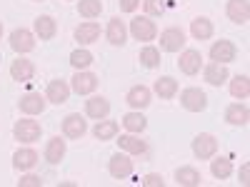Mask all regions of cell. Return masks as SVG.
Masks as SVG:
<instances>
[{
  "instance_id": "484cf974",
  "label": "cell",
  "mask_w": 250,
  "mask_h": 187,
  "mask_svg": "<svg viewBox=\"0 0 250 187\" xmlns=\"http://www.w3.org/2000/svg\"><path fill=\"white\" fill-rule=\"evenodd\" d=\"M125 37H128V28L123 25L120 18H113L110 23H108V40H110L113 45H123Z\"/></svg>"
},
{
  "instance_id": "ffe728a7",
  "label": "cell",
  "mask_w": 250,
  "mask_h": 187,
  "mask_svg": "<svg viewBox=\"0 0 250 187\" xmlns=\"http://www.w3.org/2000/svg\"><path fill=\"white\" fill-rule=\"evenodd\" d=\"M55 33H58V25H55V20L50 15L35 18V35L40 40H50V37H55Z\"/></svg>"
},
{
  "instance_id": "cb8c5ba5",
  "label": "cell",
  "mask_w": 250,
  "mask_h": 187,
  "mask_svg": "<svg viewBox=\"0 0 250 187\" xmlns=\"http://www.w3.org/2000/svg\"><path fill=\"white\" fill-rule=\"evenodd\" d=\"M153 90H155L158 97L170 100V97H175V93H178V80H173V77H158L155 85H153Z\"/></svg>"
},
{
  "instance_id": "2e32d148",
  "label": "cell",
  "mask_w": 250,
  "mask_h": 187,
  "mask_svg": "<svg viewBox=\"0 0 250 187\" xmlns=\"http://www.w3.org/2000/svg\"><path fill=\"white\" fill-rule=\"evenodd\" d=\"M45 110V97H40L38 93H28L20 97V112L25 115H40Z\"/></svg>"
},
{
  "instance_id": "e0dca14e",
  "label": "cell",
  "mask_w": 250,
  "mask_h": 187,
  "mask_svg": "<svg viewBox=\"0 0 250 187\" xmlns=\"http://www.w3.org/2000/svg\"><path fill=\"white\" fill-rule=\"evenodd\" d=\"M98 37H100V25L98 23H80L75 28V40L80 45H90Z\"/></svg>"
},
{
  "instance_id": "83f0119b",
  "label": "cell",
  "mask_w": 250,
  "mask_h": 187,
  "mask_svg": "<svg viewBox=\"0 0 250 187\" xmlns=\"http://www.w3.org/2000/svg\"><path fill=\"white\" fill-rule=\"evenodd\" d=\"M215 157V155H213ZM210 172H213V177H218V180H228L233 175V162H230V157H215L213 162H210Z\"/></svg>"
},
{
  "instance_id": "d590c367",
  "label": "cell",
  "mask_w": 250,
  "mask_h": 187,
  "mask_svg": "<svg viewBox=\"0 0 250 187\" xmlns=\"http://www.w3.org/2000/svg\"><path fill=\"white\" fill-rule=\"evenodd\" d=\"M143 8L148 15H163L165 13V0H143Z\"/></svg>"
},
{
  "instance_id": "3957f363",
  "label": "cell",
  "mask_w": 250,
  "mask_h": 187,
  "mask_svg": "<svg viewBox=\"0 0 250 187\" xmlns=\"http://www.w3.org/2000/svg\"><path fill=\"white\" fill-rule=\"evenodd\" d=\"M40 132H43V128H40L38 120H18L13 128V135L18 142H35L40 140Z\"/></svg>"
},
{
  "instance_id": "d6a6232c",
  "label": "cell",
  "mask_w": 250,
  "mask_h": 187,
  "mask_svg": "<svg viewBox=\"0 0 250 187\" xmlns=\"http://www.w3.org/2000/svg\"><path fill=\"white\" fill-rule=\"evenodd\" d=\"M140 65H143V68H148V70L158 68V65H160V50L153 48V45L143 48V50H140Z\"/></svg>"
},
{
  "instance_id": "4316f807",
  "label": "cell",
  "mask_w": 250,
  "mask_h": 187,
  "mask_svg": "<svg viewBox=\"0 0 250 187\" xmlns=\"http://www.w3.org/2000/svg\"><path fill=\"white\" fill-rule=\"evenodd\" d=\"M200 180L203 177L195 168H178L175 170V182L183 187H195V185H200Z\"/></svg>"
},
{
  "instance_id": "1f68e13d",
  "label": "cell",
  "mask_w": 250,
  "mask_h": 187,
  "mask_svg": "<svg viewBox=\"0 0 250 187\" xmlns=\"http://www.w3.org/2000/svg\"><path fill=\"white\" fill-rule=\"evenodd\" d=\"M145 125H148V120H145L140 112H128V115L123 117V128L128 130V132H133V135L143 132V130H145Z\"/></svg>"
},
{
  "instance_id": "277c9868",
  "label": "cell",
  "mask_w": 250,
  "mask_h": 187,
  "mask_svg": "<svg viewBox=\"0 0 250 187\" xmlns=\"http://www.w3.org/2000/svg\"><path fill=\"white\" fill-rule=\"evenodd\" d=\"M215 152H218V140H215L210 132H200V135L193 140V155H195L198 160H210Z\"/></svg>"
},
{
  "instance_id": "5b68a950",
  "label": "cell",
  "mask_w": 250,
  "mask_h": 187,
  "mask_svg": "<svg viewBox=\"0 0 250 187\" xmlns=\"http://www.w3.org/2000/svg\"><path fill=\"white\" fill-rule=\"evenodd\" d=\"M10 48L18 53V55H25L30 50H35V35L25 28H18L10 33Z\"/></svg>"
},
{
  "instance_id": "8fae6325",
  "label": "cell",
  "mask_w": 250,
  "mask_h": 187,
  "mask_svg": "<svg viewBox=\"0 0 250 187\" xmlns=\"http://www.w3.org/2000/svg\"><path fill=\"white\" fill-rule=\"evenodd\" d=\"M68 97H70V85L65 80H50L48 82L45 100H50L53 105H62V102H68Z\"/></svg>"
},
{
  "instance_id": "e575fe53",
  "label": "cell",
  "mask_w": 250,
  "mask_h": 187,
  "mask_svg": "<svg viewBox=\"0 0 250 187\" xmlns=\"http://www.w3.org/2000/svg\"><path fill=\"white\" fill-rule=\"evenodd\" d=\"M70 65H73L75 70L90 68V65H93V53H88V50H75V53L70 55Z\"/></svg>"
},
{
  "instance_id": "7c38bea8",
  "label": "cell",
  "mask_w": 250,
  "mask_h": 187,
  "mask_svg": "<svg viewBox=\"0 0 250 187\" xmlns=\"http://www.w3.org/2000/svg\"><path fill=\"white\" fill-rule=\"evenodd\" d=\"M225 13H228V18H230L235 25H245L248 18H250V3L248 0H228Z\"/></svg>"
},
{
  "instance_id": "8d00e7d4",
  "label": "cell",
  "mask_w": 250,
  "mask_h": 187,
  "mask_svg": "<svg viewBox=\"0 0 250 187\" xmlns=\"http://www.w3.org/2000/svg\"><path fill=\"white\" fill-rule=\"evenodd\" d=\"M143 185H145V187H163V175H155V172L145 175V177H143Z\"/></svg>"
},
{
  "instance_id": "74e56055",
  "label": "cell",
  "mask_w": 250,
  "mask_h": 187,
  "mask_svg": "<svg viewBox=\"0 0 250 187\" xmlns=\"http://www.w3.org/2000/svg\"><path fill=\"white\" fill-rule=\"evenodd\" d=\"M18 185H20V187H40V185H43V180H40L38 175H28V177L20 180Z\"/></svg>"
},
{
  "instance_id": "4fadbf2b",
  "label": "cell",
  "mask_w": 250,
  "mask_h": 187,
  "mask_svg": "<svg viewBox=\"0 0 250 187\" xmlns=\"http://www.w3.org/2000/svg\"><path fill=\"white\" fill-rule=\"evenodd\" d=\"M88 132V125H85V120H83L80 115H68L65 120H62V135L65 137H70V140H80L83 135Z\"/></svg>"
},
{
  "instance_id": "4dcf8cb0",
  "label": "cell",
  "mask_w": 250,
  "mask_h": 187,
  "mask_svg": "<svg viewBox=\"0 0 250 187\" xmlns=\"http://www.w3.org/2000/svg\"><path fill=\"white\" fill-rule=\"evenodd\" d=\"M230 95L235 100H245L250 95V80H248V75H235L230 80Z\"/></svg>"
},
{
  "instance_id": "ba28073f",
  "label": "cell",
  "mask_w": 250,
  "mask_h": 187,
  "mask_svg": "<svg viewBox=\"0 0 250 187\" xmlns=\"http://www.w3.org/2000/svg\"><path fill=\"white\" fill-rule=\"evenodd\" d=\"M70 88H73V93H78V95H90V93H95V88H98V77H95L93 73L78 70V73L73 75Z\"/></svg>"
},
{
  "instance_id": "603a6c76",
  "label": "cell",
  "mask_w": 250,
  "mask_h": 187,
  "mask_svg": "<svg viewBox=\"0 0 250 187\" xmlns=\"http://www.w3.org/2000/svg\"><path fill=\"white\" fill-rule=\"evenodd\" d=\"M225 120L230 122V125H238V128H243V125H248V120H250V112H248L245 105H240V102H233V105L225 110Z\"/></svg>"
},
{
  "instance_id": "5bb4252c",
  "label": "cell",
  "mask_w": 250,
  "mask_h": 187,
  "mask_svg": "<svg viewBox=\"0 0 250 187\" xmlns=\"http://www.w3.org/2000/svg\"><path fill=\"white\" fill-rule=\"evenodd\" d=\"M150 88H145V85H135L128 90V95H125V102L133 108V110H143V108H148L150 105Z\"/></svg>"
},
{
  "instance_id": "6da1fadb",
  "label": "cell",
  "mask_w": 250,
  "mask_h": 187,
  "mask_svg": "<svg viewBox=\"0 0 250 187\" xmlns=\"http://www.w3.org/2000/svg\"><path fill=\"white\" fill-rule=\"evenodd\" d=\"M130 35L135 40H143V43H150V40H155V35H158V28L148 15H138V18L130 20Z\"/></svg>"
},
{
  "instance_id": "9a60e30c",
  "label": "cell",
  "mask_w": 250,
  "mask_h": 187,
  "mask_svg": "<svg viewBox=\"0 0 250 187\" xmlns=\"http://www.w3.org/2000/svg\"><path fill=\"white\" fill-rule=\"evenodd\" d=\"M33 75H35V65H33L30 60H25V57L13 60V65H10V77H13V80L28 82V80H33Z\"/></svg>"
},
{
  "instance_id": "ab89813d",
  "label": "cell",
  "mask_w": 250,
  "mask_h": 187,
  "mask_svg": "<svg viewBox=\"0 0 250 187\" xmlns=\"http://www.w3.org/2000/svg\"><path fill=\"white\" fill-rule=\"evenodd\" d=\"M250 182V162H245L240 168V185H248Z\"/></svg>"
},
{
  "instance_id": "9c48e42d",
  "label": "cell",
  "mask_w": 250,
  "mask_h": 187,
  "mask_svg": "<svg viewBox=\"0 0 250 187\" xmlns=\"http://www.w3.org/2000/svg\"><path fill=\"white\" fill-rule=\"evenodd\" d=\"M108 172L115 177V180H125V177H130L133 175V160L128 155H113L110 162H108Z\"/></svg>"
},
{
  "instance_id": "d4e9b609",
  "label": "cell",
  "mask_w": 250,
  "mask_h": 187,
  "mask_svg": "<svg viewBox=\"0 0 250 187\" xmlns=\"http://www.w3.org/2000/svg\"><path fill=\"white\" fill-rule=\"evenodd\" d=\"M35 162H38L35 150H18L13 155V168L15 170H30V168H35Z\"/></svg>"
},
{
  "instance_id": "f546056e",
  "label": "cell",
  "mask_w": 250,
  "mask_h": 187,
  "mask_svg": "<svg viewBox=\"0 0 250 187\" xmlns=\"http://www.w3.org/2000/svg\"><path fill=\"white\" fill-rule=\"evenodd\" d=\"M93 135L98 137V140H113L115 135H118V122H113V120H98V125L93 128Z\"/></svg>"
},
{
  "instance_id": "f1b7e54d",
  "label": "cell",
  "mask_w": 250,
  "mask_h": 187,
  "mask_svg": "<svg viewBox=\"0 0 250 187\" xmlns=\"http://www.w3.org/2000/svg\"><path fill=\"white\" fill-rule=\"evenodd\" d=\"M190 35L195 40H208L213 35V23L208 18H195L193 23H190Z\"/></svg>"
},
{
  "instance_id": "7a4b0ae2",
  "label": "cell",
  "mask_w": 250,
  "mask_h": 187,
  "mask_svg": "<svg viewBox=\"0 0 250 187\" xmlns=\"http://www.w3.org/2000/svg\"><path fill=\"white\" fill-rule=\"evenodd\" d=\"M180 105L188 110V112H203L205 105H208V97L200 88H185L180 93Z\"/></svg>"
},
{
  "instance_id": "d6986e66",
  "label": "cell",
  "mask_w": 250,
  "mask_h": 187,
  "mask_svg": "<svg viewBox=\"0 0 250 187\" xmlns=\"http://www.w3.org/2000/svg\"><path fill=\"white\" fill-rule=\"evenodd\" d=\"M110 112V102L105 97H90L85 102V115L93 117V120H103V117H108Z\"/></svg>"
},
{
  "instance_id": "44dd1931",
  "label": "cell",
  "mask_w": 250,
  "mask_h": 187,
  "mask_svg": "<svg viewBox=\"0 0 250 187\" xmlns=\"http://www.w3.org/2000/svg\"><path fill=\"white\" fill-rule=\"evenodd\" d=\"M118 145H120V150L130 152V155H143L145 150H148V145H145V140H138L133 132H128V135H120Z\"/></svg>"
},
{
  "instance_id": "836d02e7",
  "label": "cell",
  "mask_w": 250,
  "mask_h": 187,
  "mask_svg": "<svg viewBox=\"0 0 250 187\" xmlns=\"http://www.w3.org/2000/svg\"><path fill=\"white\" fill-rule=\"evenodd\" d=\"M78 13H80L83 18L93 20V18H98V15L103 13V3H100V0H80Z\"/></svg>"
},
{
  "instance_id": "ac0fdd59",
  "label": "cell",
  "mask_w": 250,
  "mask_h": 187,
  "mask_svg": "<svg viewBox=\"0 0 250 187\" xmlns=\"http://www.w3.org/2000/svg\"><path fill=\"white\" fill-rule=\"evenodd\" d=\"M203 75H205V80H208V85H215V88H220L223 82H228V68L225 65H220V62H210L205 70H203Z\"/></svg>"
},
{
  "instance_id": "30bf717a",
  "label": "cell",
  "mask_w": 250,
  "mask_h": 187,
  "mask_svg": "<svg viewBox=\"0 0 250 187\" xmlns=\"http://www.w3.org/2000/svg\"><path fill=\"white\" fill-rule=\"evenodd\" d=\"M178 68L185 75H198L200 68H203V55L198 50H183L180 53V60H178Z\"/></svg>"
},
{
  "instance_id": "8992f818",
  "label": "cell",
  "mask_w": 250,
  "mask_h": 187,
  "mask_svg": "<svg viewBox=\"0 0 250 187\" xmlns=\"http://www.w3.org/2000/svg\"><path fill=\"white\" fill-rule=\"evenodd\" d=\"M238 57V48L230 43V40H218L210 48V60L213 62H220V65H228Z\"/></svg>"
},
{
  "instance_id": "7402d4cb",
  "label": "cell",
  "mask_w": 250,
  "mask_h": 187,
  "mask_svg": "<svg viewBox=\"0 0 250 187\" xmlns=\"http://www.w3.org/2000/svg\"><path fill=\"white\" fill-rule=\"evenodd\" d=\"M62 157H65V140L50 137L48 145H45V160H48L50 165H58Z\"/></svg>"
},
{
  "instance_id": "52a82bcc",
  "label": "cell",
  "mask_w": 250,
  "mask_h": 187,
  "mask_svg": "<svg viewBox=\"0 0 250 187\" xmlns=\"http://www.w3.org/2000/svg\"><path fill=\"white\" fill-rule=\"evenodd\" d=\"M185 45V33L180 28H168L160 33V50L165 53H178Z\"/></svg>"
},
{
  "instance_id": "60d3db41",
  "label": "cell",
  "mask_w": 250,
  "mask_h": 187,
  "mask_svg": "<svg viewBox=\"0 0 250 187\" xmlns=\"http://www.w3.org/2000/svg\"><path fill=\"white\" fill-rule=\"evenodd\" d=\"M0 37H3V23H0Z\"/></svg>"
},
{
  "instance_id": "f35d334b",
  "label": "cell",
  "mask_w": 250,
  "mask_h": 187,
  "mask_svg": "<svg viewBox=\"0 0 250 187\" xmlns=\"http://www.w3.org/2000/svg\"><path fill=\"white\" fill-rule=\"evenodd\" d=\"M140 8V0H120V10L123 13H135Z\"/></svg>"
}]
</instances>
